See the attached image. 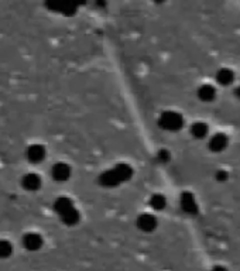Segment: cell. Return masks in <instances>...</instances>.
I'll return each instance as SVG.
<instances>
[{
    "label": "cell",
    "instance_id": "obj_1",
    "mask_svg": "<svg viewBox=\"0 0 240 271\" xmlns=\"http://www.w3.org/2000/svg\"><path fill=\"white\" fill-rule=\"evenodd\" d=\"M74 175V170L72 165L68 164L65 161H58L51 167V177L52 180L57 181L59 184H64L72 178Z\"/></svg>",
    "mask_w": 240,
    "mask_h": 271
},
{
    "label": "cell",
    "instance_id": "obj_2",
    "mask_svg": "<svg viewBox=\"0 0 240 271\" xmlns=\"http://www.w3.org/2000/svg\"><path fill=\"white\" fill-rule=\"evenodd\" d=\"M25 157L30 163L33 164H40L45 160L47 157V150L42 144H31L27 147V151H25Z\"/></svg>",
    "mask_w": 240,
    "mask_h": 271
},
{
    "label": "cell",
    "instance_id": "obj_3",
    "mask_svg": "<svg viewBox=\"0 0 240 271\" xmlns=\"http://www.w3.org/2000/svg\"><path fill=\"white\" fill-rule=\"evenodd\" d=\"M44 245V240L42 236L37 232H30V233H25L23 236V246L28 250V252H38Z\"/></svg>",
    "mask_w": 240,
    "mask_h": 271
},
{
    "label": "cell",
    "instance_id": "obj_4",
    "mask_svg": "<svg viewBox=\"0 0 240 271\" xmlns=\"http://www.w3.org/2000/svg\"><path fill=\"white\" fill-rule=\"evenodd\" d=\"M21 185H23V188L27 189V191L34 192V191H38V189L41 188L42 181L38 174L27 173L24 177L21 178Z\"/></svg>",
    "mask_w": 240,
    "mask_h": 271
},
{
    "label": "cell",
    "instance_id": "obj_5",
    "mask_svg": "<svg viewBox=\"0 0 240 271\" xmlns=\"http://www.w3.org/2000/svg\"><path fill=\"white\" fill-rule=\"evenodd\" d=\"M11 255H13V245L8 240L1 239L0 240V259H8Z\"/></svg>",
    "mask_w": 240,
    "mask_h": 271
}]
</instances>
